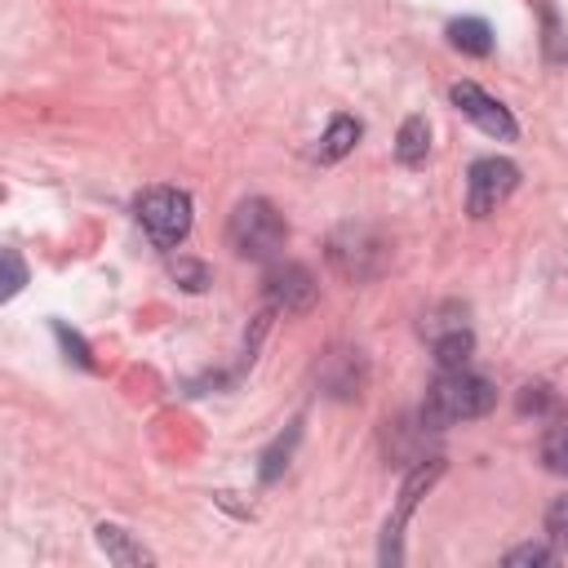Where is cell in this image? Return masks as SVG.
<instances>
[{"instance_id": "6da1fadb", "label": "cell", "mask_w": 568, "mask_h": 568, "mask_svg": "<svg viewBox=\"0 0 568 568\" xmlns=\"http://www.w3.org/2000/svg\"><path fill=\"white\" fill-rule=\"evenodd\" d=\"M497 404V386L470 368H439V377L426 390L422 404V426L426 430H448L457 422H475Z\"/></svg>"}, {"instance_id": "7a4b0ae2", "label": "cell", "mask_w": 568, "mask_h": 568, "mask_svg": "<svg viewBox=\"0 0 568 568\" xmlns=\"http://www.w3.org/2000/svg\"><path fill=\"white\" fill-rule=\"evenodd\" d=\"M284 240H288V226H284V213L271 204V200H240L235 204V213H231V222H226V244L240 253V257H248V262H271V257H280V248H284Z\"/></svg>"}, {"instance_id": "3957f363", "label": "cell", "mask_w": 568, "mask_h": 568, "mask_svg": "<svg viewBox=\"0 0 568 568\" xmlns=\"http://www.w3.org/2000/svg\"><path fill=\"white\" fill-rule=\"evenodd\" d=\"M138 222L155 248H178L191 231V195L178 186H151L138 195Z\"/></svg>"}, {"instance_id": "277c9868", "label": "cell", "mask_w": 568, "mask_h": 568, "mask_svg": "<svg viewBox=\"0 0 568 568\" xmlns=\"http://www.w3.org/2000/svg\"><path fill=\"white\" fill-rule=\"evenodd\" d=\"M519 186V164L501 160V155H484L466 169V213L470 217H488L497 213Z\"/></svg>"}, {"instance_id": "5b68a950", "label": "cell", "mask_w": 568, "mask_h": 568, "mask_svg": "<svg viewBox=\"0 0 568 568\" xmlns=\"http://www.w3.org/2000/svg\"><path fill=\"white\" fill-rule=\"evenodd\" d=\"M439 475H444V462H439V457H422V462L408 470V479H404V488H399V501H395V515H390L386 528H382V564H399V559H404V550H399L404 524H408L417 497H426Z\"/></svg>"}, {"instance_id": "8992f818", "label": "cell", "mask_w": 568, "mask_h": 568, "mask_svg": "<svg viewBox=\"0 0 568 568\" xmlns=\"http://www.w3.org/2000/svg\"><path fill=\"white\" fill-rule=\"evenodd\" d=\"M448 98H453V106H457L470 124H479L488 138H501V142H515V138H519L515 115H510L493 93H484L475 80H457V84L448 89Z\"/></svg>"}, {"instance_id": "52a82bcc", "label": "cell", "mask_w": 568, "mask_h": 568, "mask_svg": "<svg viewBox=\"0 0 568 568\" xmlns=\"http://www.w3.org/2000/svg\"><path fill=\"white\" fill-rule=\"evenodd\" d=\"M266 302H271V311H284V315L311 311V302H315V275L302 262L271 266V275H266Z\"/></svg>"}, {"instance_id": "ba28073f", "label": "cell", "mask_w": 568, "mask_h": 568, "mask_svg": "<svg viewBox=\"0 0 568 568\" xmlns=\"http://www.w3.org/2000/svg\"><path fill=\"white\" fill-rule=\"evenodd\" d=\"M426 151H430V124H426V115H408L395 133V160L404 169H417V164H426Z\"/></svg>"}, {"instance_id": "9c48e42d", "label": "cell", "mask_w": 568, "mask_h": 568, "mask_svg": "<svg viewBox=\"0 0 568 568\" xmlns=\"http://www.w3.org/2000/svg\"><path fill=\"white\" fill-rule=\"evenodd\" d=\"M93 532H98V546L106 550V559H115V564H155V555H151L146 546H138L124 528H115V524H98Z\"/></svg>"}, {"instance_id": "30bf717a", "label": "cell", "mask_w": 568, "mask_h": 568, "mask_svg": "<svg viewBox=\"0 0 568 568\" xmlns=\"http://www.w3.org/2000/svg\"><path fill=\"white\" fill-rule=\"evenodd\" d=\"M355 142H359V120H351V115H333L328 129H324V138H320V151H315V155H320L324 164H333V160L351 155Z\"/></svg>"}, {"instance_id": "8fae6325", "label": "cell", "mask_w": 568, "mask_h": 568, "mask_svg": "<svg viewBox=\"0 0 568 568\" xmlns=\"http://www.w3.org/2000/svg\"><path fill=\"white\" fill-rule=\"evenodd\" d=\"M448 40H453V49H462L470 58H488L493 53V31H488L484 18H457L448 27Z\"/></svg>"}, {"instance_id": "7c38bea8", "label": "cell", "mask_w": 568, "mask_h": 568, "mask_svg": "<svg viewBox=\"0 0 568 568\" xmlns=\"http://www.w3.org/2000/svg\"><path fill=\"white\" fill-rule=\"evenodd\" d=\"M430 346H435V364H439V368H466V359H470V351H475V337H470V328L462 324V328H448V333L430 337Z\"/></svg>"}, {"instance_id": "4fadbf2b", "label": "cell", "mask_w": 568, "mask_h": 568, "mask_svg": "<svg viewBox=\"0 0 568 568\" xmlns=\"http://www.w3.org/2000/svg\"><path fill=\"white\" fill-rule=\"evenodd\" d=\"M541 462L555 475H568V413H559L541 435Z\"/></svg>"}, {"instance_id": "5bb4252c", "label": "cell", "mask_w": 568, "mask_h": 568, "mask_svg": "<svg viewBox=\"0 0 568 568\" xmlns=\"http://www.w3.org/2000/svg\"><path fill=\"white\" fill-rule=\"evenodd\" d=\"M169 271H173V280H178L182 288H191V293H204V288L213 284V271H209L204 262H195V257H178Z\"/></svg>"}, {"instance_id": "9a60e30c", "label": "cell", "mask_w": 568, "mask_h": 568, "mask_svg": "<svg viewBox=\"0 0 568 568\" xmlns=\"http://www.w3.org/2000/svg\"><path fill=\"white\" fill-rule=\"evenodd\" d=\"M559 559V546H537V541H528V546H515V550H506V568H524V564H555Z\"/></svg>"}, {"instance_id": "2e32d148", "label": "cell", "mask_w": 568, "mask_h": 568, "mask_svg": "<svg viewBox=\"0 0 568 568\" xmlns=\"http://www.w3.org/2000/svg\"><path fill=\"white\" fill-rule=\"evenodd\" d=\"M546 537H550L559 550H568V493L550 501V510H546Z\"/></svg>"}, {"instance_id": "e0dca14e", "label": "cell", "mask_w": 568, "mask_h": 568, "mask_svg": "<svg viewBox=\"0 0 568 568\" xmlns=\"http://www.w3.org/2000/svg\"><path fill=\"white\" fill-rule=\"evenodd\" d=\"M53 333H58V342H62L67 359H75L80 368H89V364H93V359H89V346H84V342H80V337H75V333L67 328V324H53Z\"/></svg>"}, {"instance_id": "ac0fdd59", "label": "cell", "mask_w": 568, "mask_h": 568, "mask_svg": "<svg viewBox=\"0 0 568 568\" xmlns=\"http://www.w3.org/2000/svg\"><path fill=\"white\" fill-rule=\"evenodd\" d=\"M22 284H27V266H22V257L13 248H4V297H13Z\"/></svg>"}]
</instances>
